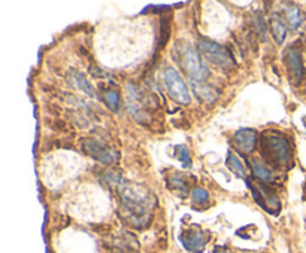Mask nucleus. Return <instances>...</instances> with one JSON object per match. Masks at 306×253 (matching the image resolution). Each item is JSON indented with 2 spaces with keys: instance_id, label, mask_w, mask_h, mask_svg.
<instances>
[{
  "instance_id": "obj_1",
  "label": "nucleus",
  "mask_w": 306,
  "mask_h": 253,
  "mask_svg": "<svg viewBox=\"0 0 306 253\" xmlns=\"http://www.w3.org/2000/svg\"><path fill=\"white\" fill-rule=\"evenodd\" d=\"M106 185L117 191L121 212L127 224L142 228L151 221L154 197L147 188L128 183L115 172L106 173Z\"/></svg>"
},
{
  "instance_id": "obj_2",
  "label": "nucleus",
  "mask_w": 306,
  "mask_h": 253,
  "mask_svg": "<svg viewBox=\"0 0 306 253\" xmlns=\"http://www.w3.org/2000/svg\"><path fill=\"white\" fill-rule=\"evenodd\" d=\"M260 153L267 165L274 168L293 167V148L288 139L278 131H266L260 139Z\"/></svg>"
},
{
  "instance_id": "obj_3",
  "label": "nucleus",
  "mask_w": 306,
  "mask_h": 253,
  "mask_svg": "<svg viewBox=\"0 0 306 253\" xmlns=\"http://www.w3.org/2000/svg\"><path fill=\"white\" fill-rule=\"evenodd\" d=\"M178 55L179 64L191 82H206V79L209 76V70L205 66V63L200 58V54L197 51L182 44V45H179Z\"/></svg>"
},
{
  "instance_id": "obj_4",
  "label": "nucleus",
  "mask_w": 306,
  "mask_h": 253,
  "mask_svg": "<svg viewBox=\"0 0 306 253\" xmlns=\"http://www.w3.org/2000/svg\"><path fill=\"white\" fill-rule=\"evenodd\" d=\"M199 50L209 63H212L214 66H217L220 69L227 70V69H233L236 66L233 55L227 51V48L221 47L220 44H215V42L208 40V39H200L199 40Z\"/></svg>"
},
{
  "instance_id": "obj_5",
  "label": "nucleus",
  "mask_w": 306,
  "mask_h": 253,
  "mask_svg": "<svg viewBox=\"0 0 306 253\" xmlns=\"http://www.w3.org/2000/svg\"><path fill=\"white\" fill-rule=\"evenodd\" d=\"M163 80H164V87L167 94L171 96L172 100H175L179 104H190L191 101V96L190 91L184 82V79L179 76V73L174 69V67H167L163 73Z\"/></svg>"
},
{
  "instance_id": "obj_6",
  "label": "nucleus",
  "mask_w": 306,
  "mask_h": 253,
  "mask_svg": "<svg viewBox=\"0 0 306 253\" xmlns=\"http://www.w3.org/2000/svg\"><path fill=\"white\" fill-rule=\"evenodd\" d=\"M84 151L87 152L91 158L97 159L102 164H115L120 158V153L117 149L111 148L108 143L102 142L100 139H87L82 145Z\"/></svg>"
},
{
  "instance_id": "obj_7",
  "label": "nucleus",
  "mask_w": 306,
  "mask_h": 253,
  "mask_svg": "<svg viewBox=\"0 0 306 253\" xmlns=\"http://www.w3.org/2000/svg\"><path fill=\"white\" fill-rule=\"evenodd\" d=\"M250 189H251V192H253V197H254L255 202H257L263 210H266V212L270 213V215H278V213H280V198L275 195V192H274L269 186H264L263 183H260V185H253V183H250Z\"/></svg>"
},
{
  "instance_id": "obj_8",
  "label": "nucleus",
  "mask_w": 306,
  "mask_h": 253,
  "mask_svg": "<svg viewBox=\"0 0 306 253\" xmlns=\"http://www.w3.org/2000/svg\"><path fill=\"white\" fill-rule=\"evenodd\" d=\"M284 64L288 70V75L293 83H300L305 76V66L302 60V51L297 45L290 47L284 52Z\"/></svg>"
},
{
  "instance_id": "obj_9",
  "label": "nucleus",
  "mask_w": 306,
  "mask_h": 253,
  "mask_svg": "<svg viewBox=\"0 0 306 253\" xmlns=\"http://www.w3.org/2000/svg\"><path fill=\"white\" fill-rule=\"evenodd\" d=\"M181 241L185 246L187 250L190 252H202L209 241V234L202 231L200 228H190L185 229L181 235Z\"/></svg>"
},
{
  "instance_id": "obj_10",
  "label": "nucleus",
  "mask_w": 306,
  "mask_h": 253,
  "mask_svg": "<svg viewBox=\"0 0 306 253\" xmlns=\"http://www.w3.org/2000/svg\"><path fill=\"white\" fill-rule=\"evenodd\" d=\"M257 131L251 130V128H242V130H237L233 137H231V142H233V146L244 155H250L253 153L257 146Z\"/></svg>"
},
{
  "instance_id": "obj_11",
  "label": "nucleus",
  "mask_w": 306,
  "mask_h": 253,
  "mask_svg": "<svg viewBox=\"0 0 306 253\" xmlns=\"http://www.w3.org/2000/svg\"><path fill=\"white\" fill-rule=\"evenodd\" d=\"M193 91L197 96V99L203 103H214L217 100V90L214 87H211L206 82H191Z\"/></svg>"
},
{
  "instance_id": "obj_12",
  "label": "nucleus",
  "mask_w": 306,
  "mask_h": 253,
  "mask_svg": "<svg viewBox=\"0 0 306 253\" xmlns=\"http://www.w3.org/2000/svg\"><path fill=\"white\" fill-rule=\"evenodd\" d=\"M270 30H272L275 40L278 44H284V40L287 37V24L280 14H275L270 17Z\"/></svg>"
},
{
  "instance_id": "obj_13",
  "label": "nucleus",
  "mask_w": 306,
  "mask_h": 253,
  "mask_svg": "<svg viewBox=\"0 0 306 253\" xmlns=\"http://www.w3.org/2000/svg\"><path fill=\"white\" fill-rule=\"evenodd\" d=\"M284 12H285V20L288 25L293 28V30H297L302 23H303V12L300 11V8L294 6V5H287L284 8Z\"/></svg>"
},
{
  "instance_id": "obj_14",
  "label": "nucleus",
  "mask_w": 306,
  "mask_h": 253,
  "mask_svg": "<svg viewBox=\"0 0 306 253\" xmlns=\"http://www.w3.org/2000/svg\"><path fill=\"white\" fill-rule=\"evenodd\" d=\"M169 185L172 189L178 191V194L181 197H187L188 189H190V183H188V177L182 173H175L169 177Z\"/></svg>"
},
{
  "instance_id": "obj_15",
  "label": "nucleus",
  "mask_w": 306,
  "mask_h": 253,
  "mask_svg": "<svg viewBox=\"0 0 306 253\" xmlns=\"http://www.w3.org/2000/svg\"><path fill=\"white\" fill-rule=\"evenodd\" d=\"M250 167L253 170V175H254L255 179H258L260 182H269L272 179V172L269 170V167L266 164L260 162L258 159H251Z\"/></svg>"
},
{
  "instance_id": "obj_16",
  "label": "nucleus",
  "mask_w": 306,
  "mask_h": 253,
  "mask_svg": "<svg viewBox=\"0 0 306 253\" xmlns=\"http://www.w3.org/2000/svg\"><path fill=\"white\" fill-rule=\"evenodd\" d=\"M226 164H227V167H229L230 170H231L236 176L242 177V179H247V170H245L244 164L239 161V158H237L233 152H229V153H227Z\"/></svg>"
},
{
  "instance_id": "obj_17",
  "label": "nucleus",
  "mask_w": 306,
  "mask_h": 253,
  "mask_svg": "<svg viewBox=\"0 0 306 253\" xmlns=\"http://www.w3.org/2000/svg\"><path fill=\"white\" fill-rule=\"evenodd\" d=\"M103 100L105 104L109 110L112 112H118L120 107H121V97H120V93L118 91H106L105 96H103Z\"/></svg>"
},
{
  "instance_id": "obj_18",
  "label": "nucleus",
  "mask_w": 306,
  "mask_h": 253,
  "mask_svg": "<svg viewBox=\"0 0 306 253\" xmlns=\"http://www.w3.org/2000/svg\"><path fill=\"white\" fill-rule=\"evenodd\" d=\"M72 79H74V82H75V87L79 88L81 91H84L85 94H88L90 97H94L96 94H94V88L91 87V83L84 77V76L81 75V73H74L72 75Z\"/></svg>"
},
{
  "instance_id": "obj_19",
  "label": "nucleus",
  "mask_w": 306,
  "mask_h": 253,
  "mask_svg": "<svg viewBox=\"0 0 306 253\" xmlns=\"http://www.w3.org/2000/svg\"><path fill=\"white\" fill-rule=\"evenodd\" d=\"M191 197H193V202L199 207H208L209 205V194L203 188H194Z\"/></svg>"
},
{
  "instance_id": "obj_20",
  "label": "nucleus",
  "mask_w": 306,
  "mask_h": 253,
  "mask_svg": "<svg viewBox=\"0 0 306 253\" xmlns=\"http://www.w3.org/2000/svg\"><path fill=\"white\" fill-rule=\"evenodd\" d=\"M175 149H177V156H178L179 161L184 164V167H191V156H190L188 148L184 146V145H179Z\"/></svg>"
},
{
  "instance_id": "obj_21",
  "label": "nucleus",
  "mask_w": 306,
  "mask_h": 253,
  "mask_svg": "<svg viewBox=\"0 0 306 253\" xmlns=\"http://www.w3.org/2000/svg\"><path fill=\"white\" fill-rule=\"evenodd\" d=\"M215 253H230V252H227V250H217Z\"/></svg>"
},
{
  "instance_id": "obj_22",
  "label": "nucleus",
  "mask_w": 306,
  "mask_h": 253,
  "mask_svg": "<svg viewBox=\"0 0 306 253\" xmlns=\"http://www.w3.org/2000/svg\"><path fill=\"white\" fill-rule=\"evenodd\" d=\"M303 125H305V128H306V115L303 116Z\"/></svg>"
}]
</instances>
